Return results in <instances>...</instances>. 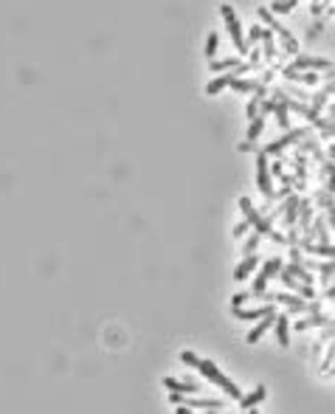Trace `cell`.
<instances>
[{
    "instance_id": "cell-2",
    "label": "cell",
    "mask_w": 335,
    "mask_h": 414,
    "mask_svg": "<svg viewBox=\"0 0 335 414\" xmlns=\"http://www.w3.org/2000/svg\"><path fill=\"white\" fill-rule=\"evenodd\" d=\"M240 208H242V214H245V220H248V223L254 225V228H257V231L262 234V237H270L273 242H284V237H282V234H276V231H273L270 220H265V217L259 214L257 208H254V203H251V200L245 198V195L240 198Z\"/></svg>"
},
{
    "instance_id": "cell-28",
    "label": "cell",
    "mask_w": 335,
    "mask_h": 414,
    "mask_svg": "<svg viewBox=\"0 0 335 414\" xmlns=\"http://www.w3.org/2000/svg\"><path fill=\"white\" fill-rule=\"evenodd\" d=\"M299 6V0H276V3H270V11H290Z\"/></svg>"
},
{
    "instance_id": "cell-7",
    "label": "cell",
    "mask_w": 335,
    "mask_h": 414,
    "mask_svg": "<svg viewBox=\"0 0 335 414\" xmlns=\"http://www.w3.org/2000/svg\"><path fill=\"white\" fill-rule=\"evenodd\" d=\"M242 70H245V65H240V68H234L231 73H220V76H217L214 82H208L206 93H208V96H217V93H220V90H223V87H231V82H234V79H237V76H240Z\"/></svg>"
},
{
    "instance_id": "cell-10",
    "label": "cell",
    "mask_w": 335,
    "mask_h": 414,
    "mask_svg": "<svg viewBox=\"0 0 335 414\" xmlns=\"http://www.w3.org/2000/svg\"><path fill=\"white\" fill-rule=\"evenodd\" d=\"M273 321H276V313H268V316H262V319H259V324H257V327L251 330L248 336H245V341H248V344H257V341H259V338H262V336H265V330L270 327V324H273Z\"/></svg>"
},
{
    "instance_id": "cell-31",
    "label": "cell",
    "mask_w": 335,
    "mask_h": 414,
    "mask_svg": "<svg viewBox=\"0 0 335 414\" xmlns=\"http://www.w3.org/2000/svg\"><path fill=\"white\" fill-rule=\"evenodd\" d=\"M333 361H335V341H333V344H330V352H327L324 363H321V372H324V375H327V372H330V369H333Z\"/></svg>"
},
{
    "instance_id": "cell-34",
    "label": "cell",
    "mask_w": 335,
    "mask_h": 414,
    "mask_svg": "<svg viewBox=\"0 0 335 414\" xmlns=\"http://www.w3.org/2000/svg\"><path fill=\"white\" fill-rule=\"evenodd\" d=\"M262 34H265V28L254 26V28H251V34H248V40H251V43H257V40H262Z\"/></svg>"
},
{
    "instance_id": "cell-8",
    "label": "cell",
    "mask_w": 335,
    "mask_h": 414,
    "mask_svg": "<svg viewBox=\"0 0 335 414\" xmlns=\"http://www.w3.org/2000/svg\"><path fill=\"white\" fill-rule=\"evenodd\" d=\"M268 302H282L284 307L290 313H301V310H307V304H304V299L301 296H290V293H273V296H268Z\"/></svg>"
},
{
    "instance_id": "cell-33",
    "label": "cell",
    "mask_w": 335,
    "mask_h": 414,
    "mask_svg": "<svg viewBox=\"0 0 335 414\" xmlns=\"http://www.w3.org/2000/svg\"><path fill=\"white\" fill-rule=\"evenodd\" d=\"M181 361H183V363H189V366H198L200 358H198L195 352H189V349H186V352H181Z\"/></svg>"
},
{
    "instance_id": "cell-4",
    "label": "cell",
    "mask_w": 335,
    "mask_h": 414,
    "mask_svg": "<svg viewBox=\"0 0 335 414\" xmlns=\"http://www.w3.org/2000/svg\"><path fill=\"white\" fill-rule=\"evenodd\" d=\"M259 17H262V20H265V23H268V28H270V31H276V34L282 37V43H284V51H287V54H296V51H299V40H296V37H293L290 31H287V28L282 26V23H276L273 11H268V9H259Z\"/></svg>"
},
{
    "instance_id": "cell-37",
    "label": "cell",
    "mask_w": 335,
    "mask_h": 414,
    "mask_svg": "<svg viewBox=\"0 0 335 414\" xmlns=\"http://www.w3.org/2000/svg\"><path fill=\"white\" fill-rule=\"evenodd\" d=\"M248 296H251V293H237V296H234V302H231V307H240V304L245 302Z\"/></svg>"
},
{
    "instance_id": "cell-40",
    "label": "cell",
    "mask_w": 335,
    "mask_h": 414,
    "mask_svg": "<svg viewBox=\"0 0 335 414\" xmlns=\"http://www.w3.org/2000/svg\"><path fill=\"white\" fill-rule=\"evenodd\" d=\"M330 116H335V104H333V107H330Z\"/></svg>"
},
{
    "instance_id": "cell-19",
    "label": "cell",
    "mask_w": 335,
    "mask_h": 414,
    "mask_svg": "<svg viewBox=\"0 0 335 414\" xmlns=\"http://www.w3.org/2000/svg\"><path fill=\"white\" fill-rule=\"evenodd\" d=\"M299 206H301V200L296 198V195H290V198H287V203H284V223L290 225H296V211H299Z\"/></svg>"
},
{
    "instance_id": "cell-11",
    "label": "cell",
    "mask_w": 335,
    "mask_h": 414,
    "mask_svg": "<svg viewBox=\"0 0 335 414\" xmlns=\"http://www.w3.org/2000/svg\"><path fill=\"white\" fill-rule=\"evenodd\" d=\"M290 68H324V70H330L333 62L324 60V57H296V62H293Z\"/></svg>"
},
{
    "instance_id": "cell-25",
    "label": "cell",
    "mask_w": 335,
    "mask_h": 414,
    "mask_svg": "<svg viewBox=\"0 0 335 414\" xmlns=\"http://www.w3.org/2000/svg\"><path fill=\"white\" fill-rule=\"evenodd\" d=\"M262 274H265L268 276V279H273V276L276 274H282V259H268V262H265V265H262Z\"/></svg>"
},
{
    "instance_id": "cell-27",
    "label": "cell",
    "mask_w": 335,
    "mask_h": 414,
    "mask_svg": "<svg viewBox=\"0 0 335 414\" xmlns=\"http://www.w3.org/2000/svg\"><path fill=\"white\" fill-rule=\"evenodd\" d=\"M262 127H265V121H262V119L257 116V119L251 121L248 133H245V136H248V141H257V138H259V133H262Z\"/></svg>"
},
{
    "instance_id": "cell-1",
    "label": "cell",
    "mask_w": 335,
    "mask_h": 414,
    "mask_svg": "<svg viewBox=\"0 0 335 414\" xmlns=\"http://www.w3.org/2000/svg\"><path fill=\"white\" fill-rule=\"evenodd\" d=\"M195 369H198L200 375H203V378H208V380H211L214 386H220V389H223V392H225L228 397H234V400H240V397H242V395H240V389H237V383L225 378L223 372L217 369V363H214V361H203V358H200Z\"/></svg>"
},
{
    "instance_id": "cell-26",
    "label": "cell",
    "mask_w": 335,
    "mask_h": 414,
    "mask_svg": "<svg viewBox=\"0 0 335 414\" xmlns=\"http://www.w3.org/2000/svg\"><path fill=\"white\" fill-rule=\"evenodd\" d=\"M287 110H290V107H287V102H284V99H282V102H279V104H276V119H279V124H282V127H287V124H290V119H287Z\"/></svg>"
},
{
    "instance_id": "cell-6",
    "label": "cell",
    "mask_w": 335,
    "mask_h": 414,
    "mask_svg": "<svg viewBox=\"0 0 335 414\" xmlns=\"http://www.w3.org/2000/svg\"><path fill=\"white\" fill-rule=\"evenodd\" d=\"M307 136V127H299V130H290L284 138H279V141H273V144H268L265 147V152L268 155H276V152H282L284 147H290V144H296L299 138H304Z\"/></svg>"
},
{
    "instance_id": "cell-23",
    "label": "cell",
    "mask_w": 335,
    "mask_h": 414,
    "mask_svg": "<svg viewBox=\"0 0 335 414\" xmlns=\"http://www.w3.org/2000/svg\"><path fill=\"white\" fill-rule=\"evenodd\" d=\"M284 271H290V274L296 276V279H301L304 285H310V282H313V276H310L307 271H304V268H301L299 262H296V259H293V262H290V265H287V268H284Z\"/></svg>"
},
{
    "instance_id": "cell-29",
    "label": "cell",
    "mask_w": 335,
    "mask_h": 414,
    "mask_svg": "<svg viewBox=\"0 0 335 414\" xmlns=\"http://www.w3.org/2000/svg\"><path fill=\"white\" fill-rule=\"evenodd\" d=\"M259 237H262V234H251L248 240H245V248H242V254H245V257H251V254H254V251H257V245H259Z\"/></svg>"
},
{
    "instance_id": "cell-32",
    "label": "cell",
    "mask_w": 335,
    "mask_h": 414,
    "mask_svg": "<svg viewBox=\"0 0 335 414\" xmlns=\"http://www.w3.org/2000/svg\"><path fill=\"white\" fill-rule=\"evenodd\" d=\"M296 293H299L301 299H313V296H316V290H313V287H310V285H304V282H301V285H299V290H296Z\"/></svg>"
},
{
    "instance_id": "cell-36",
    "label": "cell",
    "mask_w": 335,
    "mask_h": 414,
    "mask_svg": "<svg viewBox=\"0 0 335 414\" xmlns=\"http://www.w3.org/2000/svg\"><path fill=\"white\" fill-rule=\"evenodd\" d=\"M248 220H245V223H240V225H237V228H234V237H242V234H245V231H248Z\"/></svg>"
},
{
    "instance_id": "cell-18",
    "label": "cell",
    "mask_w": 335,
    "mask_h": 414,
    "mask_svg": "<svg viewBox=\"0 0 335 414\" xmlns=\"http://www.w3.org/2000/svg\"><path fill=\"white\" fill-rule=\"evenodd\" d=\"M181 406H198V409H208V412H217V409H225V400H189V397L183 395V403Z\"/></svg>"
},
{
    "instance_id": "cell-15",
    "label": "cell",
    "mask_w": 335,
    "mask_h": 414,
    "mask_svg": "<svg viewBox=\"0 0 335 414\" xmlns=\"http://www.w3.org/2000/svg\"><path fill=\"white\" fill-rule=\"evenodd\" d=\"M231 87L237 90V93H251V90H254L257 96H262V93H265L262 82H248V79H240V76H237V79L231 82Z\"/></svg>"
},
{
    "instance_id": "cell-35",
    "label": "cell",
    "mask_w": 335,
    "mask_h": 414,
    "mask_svg": "<svg viewBox=\"0 0 335 414\" xmlns=\"http://www.w3.org/2000/svg\"><path fill=\"white\" fill-rule=\"evenodd\" d=\"M257 110H259V96H257V99H254V102L248 104V119H251V121L257 119Z\"/></svg>"
},
{
    "instance_id": "cell-14",
    "label": "cell",
    "mask_w": 335,
    "mask_h": 414,
    "mask_svg": "<svg viewBox=\"0 0 335 414\" xmlns=\"http://www.w3.org/2000/svg\"><path fill=\"white\" fill-rule=\"evenodd\" d=\"M268 397V389L265 386H257L251 395H245V397H240V406H242V412H248V409H254V406H259L262 400Z\"/></svg>"
},
{
    "instance_id": "cell-9",
    "label": "cell",
    "mask_w": 335,
    "mask_h": 414,
    "mask_svg": "<svg viewBox=\"0 0 335 414\" xmlns=\"http://www.w3.org/2000/svg\"><path fill=\"white\" fill-rule=\"evenodd\" d=\"M231 313H234V319H240V321H257V319H262V316H268V313H276V310H273V304L268 302V304H262V307H257V310H240V307H231Z\"/></svg>"
},
{
    "instance_id": "cell-30",
    "label": "cell",
    "mask_w": 335,
    "mask_h": 414,
    "mask_svg": "<svg viewBox=\"0 0 335 414\" xmlns=\"http://www.w3.org/2000/svg\"><path fill=\"white\" fill-rule=\"evenodd\" d=\"M217 45H220V37H217V34H208V40H206V57H208V60H214Z\"/></svg>"
},
{
    "instance_id": "cell-20",
    "label": "cell",
    "mask_w": 335,
    "mask_h": 414,
    "mask_svg": "<svg viewBox=\"0 0 335 414\" xmlns=\"http://www.w3.org/2000/svg\"><path fill=\"white\" fill-rule=\"evenodd\" d=\"M282 73H284V76H287V79H296V82H304V85H316V82H318V73H313V70H310V73H299V70H296V68H284Z\"/></svg>"
},
{
    "instance_id": "cell-12",
    "label": "cell",
    "mask_w": 335,
    "mask_h": 414,
    "mask_svg": "<svg viewBox=\"0 0 335 414\" xmlns=\"http://www.w3.org/2000/svg\"><path fill=\"white\" fill-rule=\"evenodd\" d=\"M301 248L307 251V254H313V257H333V259H335V245H330V242L313 245L310 240H301Z\"/></svg>"
},
{
    "instance_id": "cell-38",
    "label": "cell",
    "mask_w": 335,
    "mask_h": 414,
    "mask_svg": "<svg viewBox=\"0 0 335 414\" xmlns=\"http://www.w3.org/2000/svg\"><path fill=\"white\" fill-rule=\"evenodd\" d=\"M276 110V102H262V113H273Z\"/></svg>"
},
{
    "instance_id": "cell-24",
    "label": "cell",
    "mask_w": 335,
    "mask_h": 414,
    "mask_svg": "<svg viewBox=\"0 0 335 414\" xmlns=\"http://www.w3.org/2000/svg\"><path fill=\"white\" fill-rule=\"evenodd\" d=\"M262 48H265L268 60H273V57H276V43H273V31H270V28L262 34Z\"/></svg>"
},
{
    "instance_id": "cell-22",
    "label": "cell",
    "mask_w": 335,
    "mask_h": 414,
    "mask_svg": "<svg viewBox=\"0 0 335 414\" xmlns=\"http://www.w3.org/2000/svg\"><path fill=\"white\" fill-rule=\"evenodd\" d=\"M327 324V316H321V313H316V316H310V319L299 321L296 324V330H310V327H324Z\"/></svg>"
},
{
    "instance_id": "cell-21",
    "label": "cell",
    "mask_w": 335,
    "mask_h": 414,
    "mask_svg": "<svg viewBox=\"0 0 335 414\" xmlns=\"http://www.w3.org/2000/svg\"><path fill=\"white\" fill-rule=\"evenodd\" d=\"M242 62L237 60V57H225V60H211V65H208V68L211 70H217V73H223L225 68H240Z\"/></svg>"
},
{
    "instance_id": "cell-41",
    "label": "cell",
    "mask_w": 335,
    "mask_h": 414,
    "mask_svg": "<svg viewBox=\"0 0 335 414\" xmlns=\"http://www.w3.org/2000/svg\"><path fill=\"white\" fill-rule=\"evenodd\" d=\"M330 155H333V158H335V147H333V149H330Z\"/></svg>"
},
{
    "instance_id": "cell-3",
    "label": "cell",
    "mask_w": 335,
    "mask_h": 414,
    "mask_svg": "<svg viewBox=\"0 0 335 414\" xmlns=\"http://www.w3.org/2000/svg\"><path fill=\"white\" fill-rule=\"evenodd\" d=\"M220 14H223L225 26H228V34H231V40H234L237 54L245 57V54L251 51V45L245 43V37H242V26H240V20H237V14H234V9H231V6H220Z\"/></svg>"
},
{
    "instance_id": "cell-16",
    "label": "cell",
    "mask_w": 335,
    "mask_h": 414,
    "mask_svg": "<svg viewBox=\"0 0 335 414\" xmlns=\"http://www.w3.org/2000/svg\"><path fill=\"white\" fill-rule=\"evenodd\" d=\"M276 338H279V346L290 344V324H287V316H276Z\"/></svg>"
},
{
    "instance_id": "cell-13",
    "label": "cell",
    "mask_w": 335,
    "mask_h": 414,
    "mask_svg": "<svg viewBox=\"0 0 335 414\" xmlns=\"http://www.w3.org/2000/svg\"><path fill=\"white\" fill-rule=\"evenodd\" d=\"M163 386L169 389V392H183V395H195V392H198V383L178 380V378H163Z\"/></svg>"
},
{
    "instance_id": "cell-17",
    "label": "cell",
    "mask_w": 335,
    "mask_h": 414,
    "mask_svg": "<svg viewBox=\"0 0 335 414\" xmlns=\"http://www.w3.org/2000/svg\"><path fill=\"white\" fill-rule=\"evenodd\" d=\"M257 262H259V259L254 257V254H251V257H245L240 265H237V271H234V279H237V282H242L245 276H251V271L257 268Z\"/></svg>"
},
{
    "instance_id": "cell-39",
    "label": "cell",
    "mask_w": 335,
    "mask_h": 414,
    "mask_svg": "<svg viewBox=\"0 0 335 414\" xmlns=\"http://www.w3.org/2000/svg\"><path fill=\"white\" fill-rule=\"evenodd\" d=\"M178 414H195L192 409H186V406H178Z\"/></svg>"
},
{
    "instance_id": "cell-5",
    "label": "cell",
    "mask_w": 335,
    "mask_h": 414,
    "mask_svg": "<svg viewBox=\"0 0 335 414\" xmlns=\"http://www.w3.org/2000/svg\"><path fill=\"white\" fill-rule=\"evenodd\" d=\"M257 186L265 198H276L273 181H270V172H268V152L265 149H259V155H257Z\"/></svg>"
}]
</instances>
